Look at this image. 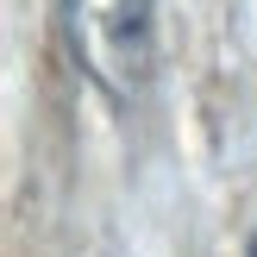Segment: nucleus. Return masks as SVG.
<instances>
[{"instance_id":"f257e3e1","label":"nucleus","mask_w":257,"mask_h":257,"mask_svg":"<svg viewBox=\"0 0 257 257\" xmlns=\"http://www.w3.org/2000/svg\"><path fill=\"white\" fill-rule=\"evenodd\" d=\"M151 19H157V0H63V32L82 75L119 107L145 88Z\"/></svg>"}]
</instances>
